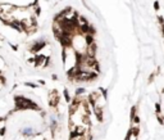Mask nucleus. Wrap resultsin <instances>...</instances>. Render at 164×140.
<instances>
[{
	"instance_id": "2",
	"label": "nucleus",
	"mask_w": 164,
	"mask_h": 140,
	"mask_svg": "<svg viewBox=\"0 0 164 140\" xmlns=\"http://www.w3.org/2000/svg\"><path fill=\"white\" fill-rule=\"evenodd\" d=\"M157 19H158V23L160 26V32H162V36H163V39H164V17L163 16H158Z\"/></svg>"
},
{
	"instance_id": "6",
	"label": "nucleus",
	"mask_w": 164,
	"mask_h": 140,
	"mask_svg": "<svg viewBox=\"0 0 164 140\" xmlns=\"http://www.w3.org/2000/svg\"><path fill=\"white\" fill-rule=\"evenodd\" d=\"M153 6H154V10H155V12H159V9H160L159 0H155V1H154V4H153Z\"/></svg>"
},
{
	"instance_id": "5",
	"label": "nucleus",
	"mask_w": 164,
	"mask_h": 140,
	"mask_svg": "<svg viewBox=\"0 0 164 140\" xmlns=\"http://www.w3.org/2000/svg\"><path fill=\"white\" fill-rule=\"evenodd\" d=\"M157 75H158V73H157V71H155V72H153V73H150L147 82H149V84H153V82H154V80H155V77H157Z\"/></svg>"
},
{
	"instance_id": "4",
	"label": "nucleus",
	"mask_w": 164,
	"mask_h": 140,
	"mask_svg": "<svg viewBox=\"0 0 164 140\" xmlns=\"http://www.w3.org/2000/svg\"><path fill=\"white\" fill-rule=\"evenodd\" d=\"M155 114H162V105L159 102L155 103Z\"/></svg>"
},
{
	"instance_id": "7",
	"label": "nucleus",
	"mask_w": 164,
	"mask_h": 140,
	"mask_svg": "<svg viewBox=\"0 0 164 140\" xmlns=\"http://www.w3.org/2000/svg\"><path fill=\"white\" fill-rule=\"evenodd\" d=\"M157 120H158V122H159L160 125H164V117L162 114H157Z\"/></svg>"
},
{
	"instance_id": "1",
	"label": "nucleus",
	"mask_w": 164,
	"mask_h": 140,
	"mask_svg": "<svg viewBox=\"0 0 164 140\" xmlns=\"http://www.w3.org/2000/svg\"><path fill=\"white\" fill-rule=\"evenodd\" d=\"M8 67H9V64H8V62L5 61L4 55L0 54V75H4L5 71L8 70Z\"/></svg>"
},
{
	"instance_id": "3",
	"label": "nucleus",
	"mask_w": 164,
	"mask_h": 140,
	"mask_svg": "<svg viewBox=\"0 0 164 140\" xmlns=\"http://www.w3.org/2000/svg\"><path fill=\"white\" fill-rule=\"evenodd\" d=\"M137 114V105H132V108H131V113H130V121H131L132 118L135 117Z\"/></svg>"
}]
</instances>
